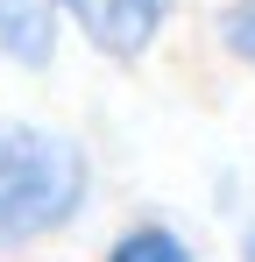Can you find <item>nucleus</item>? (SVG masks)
Masks as SVG:
<instances>
[{
    "instance_id": "nucleus-2",
    "label": "nucleus",
    "mask_w": 255,
    "mask_h": 262,
    "mask_svg": "<svg viewBox=\"0 0 255 262\" xmlns=\"http://www.w3.org/2000/svg\"><path fill=\"white\" fill-rule=\"evenodd\" d=\"M170 7L177 0H57L64 29H78V43L92 57H107V64H142L163 43Z\"/></svg>"
},
{
    "instance_id": "nucleus-1",
    "label": "nucleus",
    "mask_w": 255,
    "mask_h": 262,
    "mask_svg": "<svg viewBox=\"0 0 255 262\" xmlns=\"http://www.w3.org/2000/svg\"><path fill=\"white\" fill-rule=\"evenodd\" d=\"M92 199V156L42 121H0V262L64 234Z\"/></svg>"
},
{
    "instance_id": "nucleus-4",
    "label": "nucleus",
    "mask_w": 255,
    "mask_h": 262,
    "mask_svg": "<svg viewBox=\"0 0 255 262\" xmlns=\"http://www.w3.org/2000/svg\"><path fill=\"white\" fill-rule=\"evenodd\" d=\"M99 262H199V255H192V241H184L170 220H135V227H121V234L107 241Z\"/></svg>"
},
{
    "instance_id": "nucleus-6",
    "label": "nucleus",
    "mask_w": 255,
    "mask_h": 262,
    "mask_svg": "<svg viewBox=\"0 0 255 262\" xmlns=\"http://www.w3.org/2000/svg\"><path fill=\"white\" fill-rule=\"evenodd\" d=\"M241 262H255V220L241 227Z\"/></svg>"
},
{
    "instance_id": "nucleus-3",
    "label": "nucleus",
    "mask_w": 255,
    "mask_h": 262,
    "mask_svg": "<svg viewBox=\"0 0 255 262\" xmlns=\"http://www.w3.org/2000/svg\"><path fill=\"white\" fill-rule=\"evenodd\" d=\"M57 36H64L57 0H0V64L50 71L57 64Z\"/></svg>"
},
{
    "instance_id": "nucleus-5",
    "label": "nucleus",
    "mask_w": 255,
    "mask_h": 262,
    "mask_svg": "<svg viewBox=\"0 0 255 262\" xmlns=\"http://www.w3.org/2000/svg\"><path fill=\"white\" fill-rule=\"evenodd\" d=\"M213 36H220V50H227L241 71H255V0H220Z\"/></svg>"
}]
</instances>
